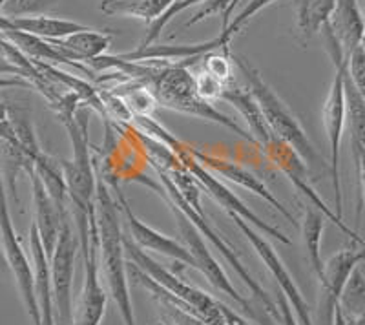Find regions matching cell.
Returning <instances> with one entry per match:
<instances>
[{
    "label": "cell",
    "instance_id": "cell-1",
    "mask_svg": "<svg viewBox=\"0 0 365 325\" xmlns=\"http://www.w3.org/2000/svg\"><path fill=\"white\" fill-rule=\"evenodd\" d=\"M195 58H188L187 63H174L159 68L139 66L137 63H126V61H120L117 57H103L101 64H103L104 70L120 68V70L126 71V76H132L139 83H145L150 88L152 96L155 97V103L163 108L174 110V112L223 126L230 134H236L237 138H243L256 146L254 139L250 138L249 130L230 119L227 113L217 110L214 103L201 97L195 76L188 70V66L194 63Z\"/></svg>",
    "mask_w": 365,
    "mask_h": 325
},
{
    "label": "cell",
    "instance_id": "cell-43",
    "mask_svg": "<svg viewBox=\"0 0 365 325\" xmlns=\"http://www.w3.org/2000/svg\"><path fill=\"white\" fill-rule=\"evenodd\" d=\"M161 325H163V324H161Z\"/></svg>",
    "mask_w": 365,
    "mask_h": 325
},
{
    "label": "cell",
    "instance_id": "cell-15",
    "mask_svg": "<svg viewBox=\"0 0 365 325\" xmlns=\"http://www.w3.org/2000/svg\"><path fill=\"white\" fill-rule=\"evenodd\" d=\"M97 232L91 239L86 252H83L84 259V285L81 291L77 309H75L71 325H101L104 313H106V301L108 296L104 292L99 279V265H97Z\"/></svg>",
    "mask_w": 365,
    "mask_h": 325
},
{
    "label": "cell",
    "instance_id": "cell-6",
    "mask_svg": "<svg viewBox=\"0 0 365 325\" xmlns=\"http://www.w3.org/2000/svg\"><path fill=\"white\" fill-rule=\"evenodd\" d=\"M158 174H159V180H161V183H163V190H165L166 197H168V200H170L174 205H178L179 209L182 210V214H185V216H187L188 220L192 221V223H194L195 229L200 230L201 236H203V238H205V242L210 243V245L214 247V249H216L221 256H223L225 262H227L228 265H230V267L234 269V271H236V274L240 276L241 282H243V284L247 285V289H249V291L252 292L254 296H256L257 300H259V304H262L263 311H265V313L269 314V316L272 318V320L276 321V324H282V318H279L278 305H274V301L270 300V296H269V294H267L265 289H263L262 285L257 284V279H254L252 274H250V272L247 271V267H245V265H243V263H241L240 256H237V252H236V250H234V247L228 245V243L225 242L223 236H221V234L217 232V230L214 229V227H212L210 223H208V220H207V216H205V212L203 214L197 212V210L192 209V207L187 203V201L182 200V196H181V194H179L178 188L174 187V183H172V180H170V177H168V174H166V172L158 170Z\"/></svg>",
    "mask_w": 365,
    "mask_h": 325
},
{
    "label": "cell",
    "instance_id": "cell-25",
    "mask_svg": "<svg viewBox=\"0 0 365 325\" xmlns=\"http://www.w3.org/2000/svg\"><path fill=\"white\" fill-rule=\"evenodd\" d=\"M345 92V126H349L351 141H356L365 148V100L347 76V64L344 68Z\"/></svg>",
    "mask_w": 365,
    "mask_h": 325
},
{
    "label": "cell",
    "instance_id": "cell-9",
    "mask_svg": "<svg viewBox=\"0 0 365 325\" xmlns=\"http://www.w3.org/2000/svg\"><path fill=\"white\" fill-rule=\"evenodd\" d=\"M347 63H341L334 66V79L329 88L327 99L322 110V123H324L325 135H327L329 152H331V162H329V172H331L332 190H334V209L336 216L344 220V194H341V180H340V146L345 130V92H344V68Z\"/></svg>",
    "mask_w": 365,
    "mask_h": 325
},
{
    "label": "cell",
    "instance_id": "cell-28",
    "mask_svg": "<svg viewBox=\"0 0 365 325\" xmlns=\"http://www.w3.org/2000/svg\"><path fill=\"white\" fill-rule=\"evenodd\" d=\"M58 4V0H6L0 15L4 17H35L46 15Z\"/></svg>",
    "mask_w": 365,
    "mask_h": 325
},
{
    "label": "cell",
    "instance_id": "cell-23",
    "mask_svg": "<svg viewBox=\"0 0 365 325\" xmlns=\"http://www.w3.org/2000/svg\"><path fill=\"white\" fill-rule=\"evenodd\" d=\"M325 229V216L318 209L309 205L305 209V216L302 221V238L305 250H307V258L311 263L312 271L316 278H324V259H322V236Z\"/></svg>",
    "mask_w": 365,
    "mask_h": 325
},
{
    "label": "cell",
    "instance_id": "cell-21",
    "mask_svg": "<svg viewBox=\"0 0 365 325\" xmlns=\"http://www.w3.org/2000/svg\"><path fill=\"white\" fill-rule=\"evenodd\" d=\"M336 0H294L296 29L303 46L324 31Z\"/></svg>",
    "mask_w": 365,
    "mask_h": 325
},
{
    "label": "cell",
    "instance_id": "cell-24",
    "mask_svg": "<svg viewBox=\"0 0 365 325\" xmlns=\"http://www.w3.org/2000/svg\"><path fill=\"white\" fill-rule=\"evenodd\" d=\"M0 35H4L13 46L21 50L31 61H48V63H61V64H73L70 63L66 57H64L57 48L51 44L50 41H44L41 37H35V35L22 33V31H0ZM75 66V64H73Z\"/></svg>",
    "mask_w": 365,
    "mask_h": 325
},
{
    "label": "cell",
    "instance_id": "cell-22",
    "mask_svg": "<svg viewBox=\"0 0 365 325\" xmlns=\"http://www.w3.org/2000/svg\"><path fill=\"white\" fill-rule=\"evenodd\" d=\"M175 0H101L99 11L106 17H132L152 24Z\"/></svg>",
    "mask_w": 365,
    "mask_h": 325
},
{
    "label": "cell",
    "instance_id": "cell-27",
    "mask_svg": "<svg viewBox=\"0 0 365 325\" xmlns=\"http://www.w3.org/2000/svg\"><path fill=\"white\" fill-rule=\"evenodd\" d=\"M274 2H278V0H250L249 4L245 6V8L241 9L240 13H237L236 17L232 19V21H228L227 28L221 29L220 37H217V41L221 42V46H223V50H228V46H230V42H232V38L236 37L240 31H243V28H245L247 24H249L250 21H252L254 17H256L257 13L263 11V9L267 8V6L274 4Z\"/></svg>",
    "mask_w": 365,
    "mask_h": 325
},
{
    "label": "cell",
    "instance_id": "cell-40",
    "mask_svg": "<svg viewBox=\"0 0 365 325\" xmlns=\"http://www.w3.org/2000/svg\"><path fill=\"white\" fill-rule=\"evenodd\" d=\"M42 325H55V320H46L42 321Z\"/></svg>",
    "mask_w": 365,
    "mask_h": 325
},
{
    "label": "cell",
    "instance_id": "cell-3",
    "mask_svg": "<svg viewBox=\"0 0 365 325\" xmlns=\"http://www.w3.org/2000/svg\"><path fill=\"white\" fill-rule=\"evenodd\" d=\"M96 217L101 269L108 291L125 325H137L128 291V279H126L128 272H126L125 232L120 229L119 205L115 203L108 185L103 180H97Z\"/></svg>",
    "mask_w": 365,
    "mask_h": 325
},
{
    "label": "cell",
    "instance_id": "cell-12",
    "mask_svg": "<svg viewBox=\"0 0 365 325\" xmlns=\"http://www.w3.org/2000/svg\"><path fill=\"white\" fill-rule=\"evenodd\" d=\"M358 263H360V258H358V249L354 247L338 250L336 254L325 263L324 278L319 279L322 294H319L316 325H332L334 311L340 305L341 292L353 271L358 267Z\"/></svg>",
    "mask_w": 365,
    "mask_h": 325
},
{
    "label": "cell",
    "instance_id": "cell-10",
    "mask_svg": "<svg viewBox=\"0 0 365 325\" xmlns=\"http://www.w3.org/2000/svg\"><path fill=\"white\" fill-rule=\"evenodd\" d=\"M77 250H79V238L75 236L70 225V216H68L64 220L61 234H58L53 256L50 259L55 325H71V320H73L71 284H73Z\"/></svg>",
    "mask_w": 365,
    "mask_h": 325
},
{
    "label": "cell",
    "instance_id": "cell-8",
    "mask_svg": "<svg viewBox=\"0 0 365 325\" xmlns=\"http://www.w3.org/2000/svg\"><path fill=\"white\" fill-rule=\"evenodd\" d=\"M262 150L265 152L267 158L272 161L274 167L278 168L283 175H287V180L291 181L292 187H294L302 196L307 197L311 207H314V209H318L325 217H329V220H331L341 232L347 234L353 242L364 245L365 242L358 236L356 230L349 229L344 223V220H340V217L336 216V212H332L331 207H327V203H325V201L319 197L318 192L312 188L311 181H309L307 165H305V161L296 154L294 148H291V146L287 145V143H283L282 139L272 138L265 146H262Z\"/></svg>",
    "mask_w": 365,
    "mask_h": 325
},
{
    "label": "cell",
    "instance_id": "cell-33",
    "mask_svg": "<svg viewBox=\"0 0 365 325\" xmlns=\"http://www.w3.org/2000/svg\"><path fill=\"white\" fill-rule=\"evenodd\" d=\"M0 141L21 146L19 145L17 134H15V128H13L11 123V108H9L2 99H0Z\"/></svg>",
    "mask_w": 365,
    "mask_h": 325
},
{
    "label": "cell",
    "instance_id": "cell-16",
    "mask_svg": "<svg viewBox=\"0 0 365 325\" xmlns=\"http://www.w3.org/2000/svg\"><path fill=\"white\" fill-rule=\"evenodd\" d=\"M26 174L29 175V181H31V197H34L35 212L34 225L37 227L38 238H41L42 247H44L46 256H48V259H51L55 245H57L58 234H61V229H63L64 220L70 216V210L63 212V210L58 209L57 203L48 194V190L42 185L41 177L35 174L34 168H29Z\"/></svg>",
    "mask_w": 365,
    "mask_h": 325
},
{
    "label": "cell",
    "instance_id": "cell-4",
    "mask_svg": "<svg viewBox=\"0 0 365 325\" xmlns=\"http://www.w3.org/2000/svg\"><path fill=\"white\" fill-rule=\"evenodd\" d=\"M230 58H232L234 66L240 68V71L243 73L247 83H249L250 92L256 97L259 110L263 113V119H265L267 126L274 134V138L282 139L291 148H294L296 154L305 161L309 172L322 170L325 167L324 159L316 152L314 145L311 143L309 135L305 134L303 126L299 125V121L296 119L294 113L291 112V108L283 103L282 97L276 93V90L263 79L262 73L245 57L230 53Z\"/></svg>",
    "mask_w": 365,
    "mask_h": 325
},
{
    "label": "cell",
    "instance_id": "cell-34",
    "mask_svg": "<svg viewBox=\"0 0 365 325\" xmlns=\"http://www.w3.org/2000/svg\"><path fill=\"white\" fill-rule=\"evenodd\" d=\"M278 311H279V318H282L283 325H299L298 318H296L291 304L287 301V298L283 296L282 291H279V294H278Z\"/></svg>",
    "mask_w": 365,
    "mask_h": 325
},
{
    "label": "cell",
    "instance_id": "cell-19",
    "mask_svg": "<svg viewBox=\"0 0 365 325\" xmlns=\"http://www.w3.org/2000/svg\"><path fill=\"white\" fill-rule=\"evenodd\" d=\"M50 42L70 63L83 68L77 61L91 63V61L103 57L104 51L108 50L110 44H112V35L99 31V29L86 28L83 31H77V33L68 35L64 38H55Z\"/></svg>",
    "mask_w": 365,
    "mask_h": 325
},
{
    "label": "cell",
    "instance_id": "cell-5",
    "mask_svg": "<svg viewBox=\"0 0 365 325\" xmlns=\"http://www.w3.org/2000/svg\"><path fill=\"white\" fill-rule=\"evenodd\" d=\"M125 254L128 256L130 263H133L141 272H145L154 284L165 289L166 292H170L172 296L178 300L185 301L190 305L195 311L197 318L203 321L205 325H227V318H225V304L214 300L208 296L207 292L200 291L194 285L187 284L185 279L178 278L172 274L168 269H165L161 263L155 262L154 258H150L141 247H137L135 243L125 236Z\"/></svg>",
    "mask_w": 365,
    "mask_h": 325
},
{
    "label": "cell",
    "instance_id": "cell-38",
    "mask_svg": "<svg viewBox=\"0 0 365 325\" xmlns=\"http://www.w3.org/2000/svg\"><path fill=\"white\" fill-rule=\"evenodd\" d=\"M8 262H6V256H4V250L0 247V271H8Z\"/></svg>",
    "mask_w": 365,
    "mask_h": 325
},
{
    "label": "cell",
    "instance_id": "cell-42",
    "mask_svg": "<svg viewBox=\"0 0 365 325\" xmlns=\"http://www.w3.org/2000/svg\"><path fill=\"white\" fill-rule=\"evenodd\" d=\"M6 4V0H0V11H2V6Z\"/></svg>",
    "mask_w": 365,
    "mask_h": 325
},
{
    "label": "cell",
    "instance_id": "cell-31",
    "mask_svg": "<svg viewBox=\"0 0 365 325\" xmlns=\"http://www.w3.org/2000/svg\"><path fill=\"white\" fill-rule=\"evenodd\" d=\"M230 2H232V0H205L203 4H201V8L197 9V11H195L187 22H185V28H192V26L200 24L201 21H205V19L214 15V13L221 15V19H223V15L227 13Z\"/></svg>",
    "mask_w": 365,
    "mask_h": 325
},
{
    "label": "cell",
    "instance_id": "cell-26",
    "mask_svg": "<svg viewBox=\"0 0 365 325\" xmlns=\"http://www.w3.org/2000/svg\"><path fill=\"white\" fill-rule=\"evenodd\" d=\"M340 309L349 324L365 318V276L360 269H354L340 296Z\"/></svg>",
    "mask_w": 365,
    "mask_h": 325
},
{
    "label": "cell",
    "instance_id": "cell-32",
    "mask_svg": "<svg viewBox=\"0 0 365 325\" xmlns=\"http://www.w3.org/2000/svg\"><path fill=\"white\" fill-rule=\"evenodd\" d=\"M353 145V155H354V162H356V172H358V185H360V205H358L356 210V220L360 221V214L361 209L365 207V148L361 145H358L356 141H351Z\"/></svg>",
    "mask_w": 365,
    "mask_h": 325
},
{
    "label": "cell",
    "instance_id": "cell-20",
    "mask_svg": "<svg viewBox=\"0 0 365 325\" xmlns=\"http://www.w3.org/2000/svg\"><path fill=\"white\" fill-rule=\"evenodd\" d=\"M223 50L221 42L217 37L214 41L201 42V44H181V46H146V48H137V50L130 51V53L115 55L120 61L126 63H141V61H188V58L201 57L210 51ZM227 51V50H223Z\"/></svg>",
    "mask_w": 365,
    "mask_h": 325
},
{
    "label": "cell",
    "instance_id": "cell-37",
    "mask_svg": "<svg viewBox=\"0 0 365 325\" xmlns=\"http://www.w3.org/2000/svg\"><path fill=\"white\" fill-rule=\"evenodd\" d=\"M332 325H349L347 318H345L344 313H341L340 305H338L336 311H334V318H332Z\"/></svg>",
    "mask_w": 365,
    "mask_h": 325
},
{
    "label": "cell",
    "instance_id": "cell-13",
    "mask_svg": "<svg viewBox=\"0 0 365 325\" xmlns=\"http://www.w3.org/2000/svg\"><path fill=\"white\" fill-rule=\"evenodd\" d=\"M112 188L115 190V196L119 200V210L125 214L126 225H128V234L130 239L135 243L137 247H141L145 250H154L158 254L166 256V258H172L179 263H185L188 267L195 269V259L194 256L190 254V250L187 249V245H182V243L175 242V239L168 238L159 230L152 229L150 225H146L145 221L139 220L135 216V212L130 207L128 200L125 197L123 190L117 187L115 183H112Z\"/></svg>",
    "mask_w": 365,
    "mask_h": 325
},
{
    "label": "cell",
    "instance_id": "cell-41",
    "mask_svg": "<svg viewBox=\"0 0 365 325\" xmlns=\"http://www.w3.org/2000/svg\"><path fill=\"white\" fill-rule=\"evenodd\" d=\"M364 21H365V15H364ZM361 46H364L365 50V29H364V38H361Z\"/></svg>",
    "mask_w": 365,
    "mask_h": 325
},
{
    "label": "cell",
    "instance_id": "cell-14",
    "mask_svg": "<svg viewBox=\"0 0 365 325\" xmlns=\"http://www.w3.org/2000/svg\"><path fill=\"white\" fill-rule=\"evenodd\" d=\"M190 154L195 161L200 162V165H203V167L207 168V170H210L212 174L221 175L223 180L230 181V183L237 185V187L247 188L249 192H252V194L259 196L263 201H267L270 207H274V209H276V212L282 214V216L285 217L289 223H291V225L298 227V221H296L294 216H292V214L287 210L285 205H283L278 197L274 196L272 192L267 188V185L263 183L259 177H256V175H254L250 170H247L245 167H241V165L230 161V159L220 158V155L205 154V152L195 150L194 146H190Z\"/></svg>",
    "mask_w": 365,
    "mask_h": 325
},
{
    "label": "cell",
    "instance_id": "cell-7",
    "mask_svg": "<svg viewBox=\"0 0 365 325\" xmlns=\"http://www.w3.org/2000/svg\"><path fill=\"white\" fill-rule=\"evenodd\" d=\"M0 238H2V250H4L6 262L9 271L15 276L19 292H21L22 304H24L28 316L34 325H42L41 309H38L37 294H35V276L34 265L29 263L28 256L24 254L22 243L19 239L15 227H13L11 214L8 207V194L6 185L0 174Z\"/></svg>",
    "mask_w": 365,
    "mask_h": 325
},
{
    "label": "cell",
    "instance_id": "cell-30",
    "mask_svg": "<svg viewBox=\"0 0 365 325\" xmlns=\"http://www.w3.org/2000/svg\"><path fill=\"white\" fill-rule=\"evenodd\" d=\"M347 76L365 100V50L358 46L347 57Z\"/></svg>",
    "mask_w": 365,
    "mask_h": 325
},
{
    "label": "cell",
    "instance_id": "cell-18",
    "mask_svg": "<svg viewBox=\"0 0 365 325\" xmlns=\"http://www.w3.org/2000/svg\"><path fill=\"white\" fill-rule=\"evenodd\" d=\"M220 99L227 100L228 105L236 108V112L245 119L247 126H249V134L254 139V143H256V146L262 148L274 138V134L267 126L265 119H263V113L259 110L256 97L252 96L249 86H241L236 79L228 81L223 86Z\"/></svg>",
    "mask_w": 365,
    "mask_h": 325
},
{
    "label": "cell",
    "instance_id": "cell-35",
    "mask_svg": "<svg viewBox=\"0 0 365 325\" xmlns=\"http://www.w3.org/2000/svg\"><path fill=\"white\" fill-rule=\"evenodd\" d=\"M8 88H31V84L19 76H2L0 73V90H8Z\"/></svg>",
    "mask_w": 365,
    "mask_h": 325
},
{
    "label": "cell",
    "instance_id": "cell-17",
    "mask_svg": "<svg viewBox=\"0 0 365 325\" xmlns=\"http://www.w3.org/2000/svg\"><path fill=\"white\" fill-rule=\"evenodd\" d=\"M324 29L338 42L345 58L361 46L365 21L358 0H336L329 24Z\"/></svg>",
    "mask_w": 365,
    "mask_h": 325
},
{
    "label": "cell",
    "instance_id": "cell-11",
    "mask_svg": "<svg viewBox=\"0 0 365 325\" xmlns=\"http://www.w3.org/2000/svg\"><path fill=\"white\" fill-rule=\"evenodd\" d=\"M228 216L232 217V221L236 223L240 232L245 236L247 242L252 245V249L256 250V254L262 258V262L265 263V267L269 269L272 278L276 279L279 291L283 292V296L287 298V301L291 304L292 311H294L296 318H298V324L314 325V321H312V316H311V309H309L307 301H305L302 291L298 289L294 279H292L291 272L287 271L285 263L282 262V258H279V254L276 252V249L270 245V242H267V239L263 238L262 234H259V230L254 229L252 225H249L243 217L236 216V214H228Z\"/></svg>",
    "mask_w": 365,
    "mask_h": 325
},
{
    "label": "cell",
    "instance_id": "cell-36",
    "mask_svg": "<svg viewBox=\"0 0 365 325\" xmlns=\"http://www.w3.org/2000/svg\"><path fill=\"white\" fill-rule=\"evenodd\" d=\"M241 0H232V2H230V6H228V9H227V13H225L223 15V28L221 29H225L227 28V24H228V19L232 17V13L236 11V8H237V4H240Z\"/></svg>",
    "mask_w": 365,
    "mask_h": 325
},
{
    "label": "cell",
    "instance_id": "cell-39",
    "mask_svg": "<svg viewBox=\"0 0 365 325\" xmlns=\"http://www.w3.org/2000/svg\"><path fill=\"white\" fill-rule=\"evenodd\" d=\"M358 258H360V262H365V243L358 249Z\"/></svg>",
    "mask_w": 365,
    "mask_h": 325
},
{
    "label": "cell",
    "instance_id": "cell-2",
    "mask_svg": "<svg viewBox=\"0 0 365 325\" xmlns=\"http://www.w3.org/2000/svg\"><path fill=\"white\" fill-rule=\"evenodd\" d=\"M58 117L66 126L71 146H73L71 159L61 162V167H63L64 180H66L68 203H70V210L73 214V223L77 227V238H79V245L84 252L90 247L91 238H93V234L97 230V177L90 158L88 119L84 115V121H81L79 110Z\"/></svg>",
    "mask_w": 365,
    "mask_h": 325
},
{
    "label": "cell",
    "instance_id": "cell-29",
    "mask_svg": "<svg viewBox=\"0 0 365 325\" xmlns=\"http://www.w3.org/2000/svg\"><path fill=\"white\" fill-rule=\"evenodd\" d=\"M203 2H205V0H175L174 4L166 9V11L163 13L158 21H154L152 24L148 26L146 37L143 38V42L139 44V46H141V48L152 46V44H154V42L158 41L159 37H161V31L166 28V24H168V22H170L172 19L175 17V15H179V13L185 11V9H190V8H194V6L203 4Z\"/></svg>",
    "mask_w": 365,
    "mask_h": 325
}]
</instances>
